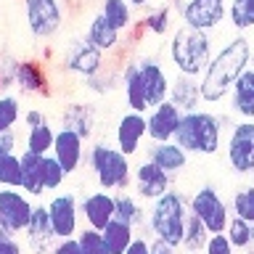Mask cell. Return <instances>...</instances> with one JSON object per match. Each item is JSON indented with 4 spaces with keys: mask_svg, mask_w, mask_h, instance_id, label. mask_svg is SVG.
<instances>
[{
    "mask_svg": "<svg viewBox=\"0 0 254 254\" xmlns=\"http://www.w3.org/2000/svg\"><path fill=\"white\" fill-rule=\"evenodd\" d=\"M117 220L127 222L132 228L148 225V214H146V206H143V198L127 193V190L117 193Z\"/></svg>",
    "mask_w": 254,
    "mask_h": 254,
    "instance_id": "cell-28",
    "label": "cell"
},
{
    "mask_svg": "<svg viewBox=\"0 0 254 254\" xmlns=\"http://www.w3.org/2000/svg\"><path fill=\"white\" fill-rule=\"evenodd\" d=\"M56 132H59V130H53V125L48 122V119L43 125H37V127H29V132H27V151H32V154H37V156H48L53 151Z\"/></svg>",
    "mask_w": 254,
    "mask_h": 254,
    "instance_id": "cell-31",
    "label": "cell"
},
{
    "mask_svg": "<svg viewBox=\"0 0 254 254\" xmlns=\"http://www.w3.org/2000/svg\"><path fill=\"white\" fill-rule=\"evenodd\" d=\"M175 106H178L183 114H190V111H198V106L204 103L201 98V82L198 77H186V74H175L172 85H170V98Z\"/></svg>",
    "mask_w": 254,
    "mask_h": 254,
    "instance_id": "cell-23",
    "label": "cell"
},
{
    "mask_svg": "<svg viewBox=\"0 0 254 254\" xmlns=\"http://www.w3.org/2000/svg\"><path fill=\"white\" fill-rule=\"evenodd\" d=\"M51 154L56 156V162L64 167L66 175H74L85 162V140L79 138L77 132L71 130H61L56 132V143H53V151Z\"/></svg>",
    "mask_w": 254,
    "mask_h": 254,
    "instance_id": "cell-20",
    "label": "cell"
},
{
    "mask_svg": "<svg viewBox=\"0 0 254 254\" xmlns=\"http://www.w3.org/2000/svg\"><path fill=\"white\" fill-rule=\"evenodd\" d=\"M16 87L24 95H43L48 98L51 90V77H48L45 64H40L35 59H19V66H16Z\"/></svg>",
    "mask_w": 254,
    "mask_h": 254,
    "instance_id": "cell-19",
    "label": "cell"
},
{
    "mask_svg": "<svg viewBox=\"0 0 254 254\" xmlns=\"http://www.w3.org/2000/svg\"><path fill=\"white\" fill-rule=\"evenodd\" d=\"M48 212H51V222H53V233L59 241L64 238H77L79 228V201L77 196L66 190V193H56L51 201H48Z\"/></svg>",
    "mask_w": 254,
    "mask_h": 254,
    "instance_id": "cell-12",
    "label": "cell"
},
{
    "mask_svg": "<svg viewBox=\"0 0 254 254\" xmlns=\"http://www.w3.org/2000/svg\"><path fill=\"white\" fill-rule=\"evenodd\" d=\"M252 53H254V45L249 43L246 35H233L228 43H222L214 51L209 66L198 77L204 103L217 106L220 101L230 98V90L238 82V77L252 66Z\"/></svg>",
    "mask_w": 254,
    "mask_h": 254,
    "instance_id": "cell-1",
    "label": "cell"
},
{
    "mask_svg": "<svg viewBox=\"0 0 254 254\" xmlns=\"http://www.w3.org/2000/svg\"><path fill=\"white\" fill-rule=\"evenodd\" d=\"M117 87H122V71H117V69L103 66L95 77L85 79V90H90L93 95H111Z\"/></svg>",
    "mask_w": 254,
    "mask_h": 254,
    "instance_id": "cell-34",
    "label": "cell"
},
{
    "mask_svg": "<svg viewBox=\"0 0 254 254\" xmlns=\"http://www.w3.org/2000/svg\"><path fill=\"white\" fill-rule=\"evenodd\" d=\"M98 13H101L117 32L132 29V5L127 3V0H103Z\"/></svg>",
    "mask_w": 254,
    "mask_h": 254,
    "instance_id": "cell-30",
    "label": "cell"
},
{
    "mask_svg": "<svg viewBox=\"0 0 254 254\" xmlns=\"http://www.w3.org/2000/svg\"><path fill=\"white\" fill-rule=\"evenodd\" d=\"M21 190L27 196H43L45 190H43V180H40V167H43V156H37V154H32V151L24 148L21 154Z\"/></svg>",
    "mask_w": 254,
    "mask_h": 254,
    "instance_id": "cell-27",
    "label": "cell"
},
{
    "mask_svg": "<svg viewBox=\"0 0 254 254\" xmlns=\"http://www.w3.org/2000/svg\"><path fill=\"white\" fill-rule=\"evenodd\" d=\"M252 252H254V225H252Z\"/></svg>",
    "mask_w": 254,
    "mask_h": 254,
    "instance_id": "cell-51",
    "label": "cell"
},
{
    "mask_svg": "<svg viewBox=\"0 0 254 254\" xmlns=\"http://www.w3.org/2000/svg\"><path fill=\"white\" fill-rule=\"evenodd\" d=\"M209 236H212V233L206 230L204 222L190 214V217H188V225H186V236H183L180 249L186 252V254H201V252H204V246H206V241H209Z\"/></svg>",
    "mask_w": 254,
    "mask_h": 254,
    "instance_id": "cell-32",
    "label": "cell"
},
{
    "mask_svg": "<svg viewBox=\"0 0 254 254\" xmlns=\"http://www.w3.org/2000/svg\"><path fill=\"white\" fill-rule=\"evenodd\" d=\"M225 236L228 241L233 244L236 252H244V249H252V222H246L241 217H230L228 228H225Z\"/></svg>",
    "mask_w": 254,
    "mask_h": 254,
    "instance_id": "cell-38",
    "label": "cell"
},
{
    "mask_svg": "<svg viewBox=\"0 0 254 254\" xmlns=\"http://www.w3.org/2000/svg\"><path fill=\"white\" fill-rule=\"evenodd\" d=\"M122 93H125L127 111H138V114H148L146 93H143L140 74H138V61H127L125 66H122Z\"/></svg>",
    "mask_w": 254,
    "mask_h": 254,
    "instance_id": "cell-24",
    "label": "cell"
},
{
    "mask_svg": "<svg viewBox=\"0 0 254 254\" xmlns=\"http://www.w3.org/2000/svg\"><path fill=\"white\" fill-rule=\"evenodd\" d=\"M79 214L85 220V228L106 230L109 222L117 220V193L111 190H90L79 201Z\"/></svg>",
    "mask_w": 254,
    "mask_h": 254,
    "instance_id": "cell-13",
    "label": "cell"
},
{
    "mask_svg": "<svg viewBox=\"0 0 254 254\" xmlns=\"http://www.w3.org/2000/svg\"><path fill=\"white\" fill-rule=\"evenodd\" d=\"M132 8H143V5H148V0H127Z\"/></svg>",
    "mask_w": 254,
    "mask_h": 254,
    "instance_id": "cell-50",
    "label": "cell"
},
{
    "mask_svg": "<svg viewBox=\"0 0 254 254\" xmlns=\"http://www.w3.org/2000/svg\"><path fill=\"white\" fill-rule=\"evenodd\" d=\"M228 24L236 32L254 29V0H228Z\"/></svg>",
    "mask_w": 254,
    "mask_h": 254,
    "instance_id": "cell-33",
    "label": "cell"
},
{
    "mask_svg": "<svg viewBox=\"0 0 254 254\" xmlns=\"http://www.w3.org/2000/svg\"><path fill=\"white\" fill-rule=\"evenodd\" d=\"M146 122H148V140L167 143V140H175V135H178V127L183 122V111L172 101H164L148 111Z\"/></svg>",
    "mask_w": 254,
    "mask_h": 254,
    "instance_id": "cell-17",
    "label": "cell"
},
{
    "mask_svg": "<svg viewBox=\"0 0 254 254\" xmlns=\"http://www.w3.org/2000/svg\"><path fill=\"white\" fill-rule=\"evenodd\" d=\"M125 254H151V241H148V238H143V236H138Z\"/></svg>",
    "mask_w": 254,
    "mask_h": 254,
    "instance_id": "cell-47",
    "label": "cell"
},
{
    "mask_svg": "<svg viewBox=\"0 0 254 254\" xmlns=\"http://www.w3.org/2000/svg\"><path fill=\"white\" fill-rule=\"evenodd\" d=\"M16 154V132H0V156Z\"/></svg>",
    "mask_w": 254,
    "mask_h": 254,
    "instance_id": "cell-46",
    "label": "cell"
},
{
    "mask_svg": "<svg viewBox=\"0 0 254 254\" xmlns=\"http://www.w3.org/2000/svg\"><path fill=\"white\" fill-rule=\"evenodd\" d=\"M87 167L93 170V178L101 190H127L132 186V164L130 156L111 143L101 140L87 151Z\"/></svg>",
    "mask_w": 254,
    "mask_h": 254,
    "instance_id": "cell-5",
    "label": "cell"
},
{
    "mask_svg": "<svg viewBox=\"0 0 254 254\" xmlns=\"http://www.w3.org/2000/svg\"><path fill=\"white\" fill-rule=\"evenodd\" d=\"M230 111L241 119H254V69L249 66L230 90Z\"/></svg>",
    "mask_w": 254,
    "mask_h": 254,
    "instance_id": "cell-25",
    "label": "cell"
},
{
    "mask_svg": "<svg viewBox=\"0 0 254 254\" xmlns=\"http://www.w3.org/2000/svg\"><path fill=\"white\" fill-rule=\"evenodd\" d=\"M0 254H24V249H21V244L16 241V236L0 230Z\"/></svg>",
    "mask_w": 254,
    "mask_h": 254,
    "instance_id": "cell-44",
    "label": "cell"
},
{
    "mask_svg": "<svg viewBox=\"0 0 254 254\" xmlns=\"http://www.w3.org/2000/svg\"><path fill=\"white\" fill-rule=\"evenodd\" d=\"M21 159L19 154L0 156V188H21Z\"/></svg>",
    "mask_w": 254,
    "mask_h": 254,
    "instance_id": "cell-37",
    "label": "cell"
},
{
    "mask_svg": "<svg viewBox=\"0 0 254 254\" xmlns=\"http://www.w3.org/2000/svg\"><path fill=\"white\" fill-rule=\"evenodd\" d=\"M201 254H236V249H233V244L228 241L225 233H212Z\"/></svg>",
    "mask_w": 254,
    "mask_h": 254,
    "instance_id": "cell-43",
    "label": "cell"
},
{
    "mask_svg": "<svg viewBox=\"0 0 254 254\" xmlns=\"http://www.w3.org/2000/svg\"><path fill=\"white\" fill-rule=\"evenodd\" d=\"M170 24H172V8L170 5H156L146 13L143 29L151 32V35H156V37H164L167 32H170Z\"/></svg>",
    "mask_w": 254,
    "mask_h": 254,
    "instance_id": "cell-36",
    "label": "cell"
},
{
    "mask_svg": "<svg viewBox=\"0 0 254 254\" xmlns=\"http://www.w3.org/2000/svg\"><path fill=\"white\" fill-rule=\"evenodd\" d=\"M190 217V204L188 196L180 193V190H167L162 198H156L148 209V225L151 233H154V241L178 246L183 244V236H186V225Z\"/></svg>",
    "mask_w": 254,
    "mask_h": 254,
    "instance_id": "cell-3",
    "label": "cell"
},
{
    "mask_svg": "<svg viewBox=\"0 0 254 254\" xmlns=\"http://www.w3.org/2000/svg\"><path fill=\"white\" fill-rule=\"evenodd\" d=\"M230 212L254 225V186H244L236 190L230 198Z\"/></svg>",
    "mask_w": 254,
    "mask_h": 254,
    "instance_id": "cell-39",
    "label": "cell"
},
{
    "mask_svg": "<svg viewBox=\"0 0 254 254\" xmlns=\"http://www.w3.org/2000/svg\"><path fill=\"white\" fill-rule=\"evenodd\" d=\"M151 254H180L178 246L162 244V241H151Z\"/></svg>",
    "mask_w": 254,
    "mask_h": 254,
    "instance_id": "cell-49",
    "label": "cell"
},
{
    "mask_svg": "<svg viewBox=\"0 0 254 254\" xmlns=\"http://www.w3.org/2000/svg\"><path fill=\"white\" fill-rule=\"evenodd\" d=\"M138 74H140L143 93H146L148 111L170 98V85H172V79H170V74H167L164 66H162L156 59H148V56H146V59H138Z\"/></svg>",
    "mask_w": 254,
    "mask_h": 254,
    "instance_id": "cell-16",
    "label": "cell"
},
{
    "mask_svg": "<svg viewBox=\"0 0 254 254\" xmlns=\"http://www.w3.org/2000/svg\"><path fill=\"white\" fill-rule=\"evenodd\" d=\"M95 125H98V111L93 103H66L61 111V127L77 132L85 143L93 138Z\"/></svg>",
    "mask_w": 254,
    "mask_h": 254,
    "instance_id": "cell-21",
    "label": "cell"
},
{
    "mask_svg": "<svg viewBox=\"0 0 254 254\" xmlns=\"http://www.w3.org/2000/svg\"><path fill=\"white\" fill-rule=\"evenodd\" d=\"M148 138V122L146 114H138V111H125L122 117L117 119L114 127V146L122 151L125 156H135L143 146V140Z\"/></svg>",
    "mask_w": 254,
    "mask_h": 254,
    "instance_id": "cell-15",
    "label": "cell"
},
{
    "mask_svg": "<svg viewBox=\"0 0 254 254\" xmlns=\"http://www.w3.org/2000/svg\"><path fill=\"white\" fill-rule=\"evenodd\" d=\"M32 212V196H27L21 188H0V230L3 233H27Z\"/></svg>",
    "mask_w": 254,
    "mask_h": 254,
    "instance_id": "cell-8",
    "label": "cell"
},
{
    "mask_svg": "<svg viewBox=\"0 0 254 254\" xmlns=\"http://www.w3.org/2000/svg\"><path fill=\"white\" fill-rule=\"evenodd\" d=\"M69 175L64 172V167L56 162L53 154L43 156V167H40V180H43V190H59Z\"/></svg>",
    "mask_w": 254,
    "mask_h": 254,
    "instance_id": "cell-35",
    "label": "cell"
},
{
    "mask_svg": "<svg viewBox=\"0 0 254 254\" xmlns=\"http://www.w3.org/2000/svg\"><path fill=\"white\" fill-rule=\"evenodd\" d=\"M222 148L236 175H254V119H241L230 127Z\"/></svg>",
    "mask_w": 254,
    "mask_h": 254,
    "instance_id": "cell-7",
    "label": "cell"
},
{
    "mask_svg": "<svg viewBox=\"0 0 254 254\" xmlns=\"http://www.w3.org/2000/svg\"><path fill=\"white\" fill-rule=\"evenodd\" d=\"M16 66H19V59H13L8 53L0 56V90L16 87Z\"/></svg>",
    "mask_w": 254,
    "mask_h": 254,
    "instance_id": "cell-42",
    "label": "cell"
},
{
    "mask_svg": "<svg viewBox=\"0 0 254 254\" xmlns=\"http://www.w3.org/2000/svg\"><path fill=\"white\" fill-rule=\"evenodd\" d=\"M77 244L82 254H111L106 241H103V233L101 230H93V228H82L77 233Z\"/></svg>",
    "mask_w": 254,
    "mask_h": 254,
    "instance_id": "cell-41",
    "label": "cell"
},
{
    "mask_svg": "<svg viewBox=\"0 0 254 254\" xmlns=\"http://www.w3.org/2000/svg\"><path fill=\"white\" fill-rule=\"evenodd\" d=\"M188 204H190V214L201 220L209 233H225L233 212H230V204H225V198L220 196V190L214 186H201L198 190H193Z\"/></svg>",
    "mask_w": 254,
    "mask_h": 254,
    "instance_id": "cell-6",
    "label": "cell"
},
{
    "mask_svg": "<svg viewBox=\"0 0 254 254\" xmlns=\"http://www.w3.org/2000/svg\"><path fill=\"white\" fill-rule=\"evenodd\" d=\"M27 13V27L35 40H51L64 24L61 0H21Z\"/></svg>",
    "mask_w": 254,
    "mask_h": 254,
    "instance_id": "cell-10",
    "label": "cell"
},
{
    "mask_svg": "<svg viewBox=\"0 0 254 254\" xmlns=\"http://www.w3.org/2000/svg\"><path fill=\"white\" fill-rule=\"evenodd\" d=\"M45 119H48V117H45L40 109H29V111H24V125H27V127H37V125H43Z\"/></svg>",
    "mask_w": 254,
    "mask_h": 254,
    "instance_id": "cell-48",
    "label": "cell"
},
{
    "mask_svg": "<svg viewBox=\"0 0 254 254\" xmlns=\"http://www.w3.org/2000/svg\"><path fill=\"white\" fill-rule=\"evenodd\" d=\"M225 19H228V0H186L180 5L183 27L206 32V35L220 29V24Z\"/></svg>",
    "mask_w": 254,
    "mask_h": 254,
    "instance_id": "cell-9",
    "label": "cell"
},
{
    "mask_svg": "<svg viewBox=\"0 0 254 254\" xmlns=\"http://www.w3.org/2000/svg\"><path fill=\"white\" fill-rule=\"evenodd\" d=\"M21 117V103L16 95L11 93H3L0 95V132H11L16 122Z\"/></svg>",
    "mask_w": 254,
    "mask_h": 254,
    "instance_id": "cell-40",
    "label": "cell"
},
{
    "mask_svg": "<svg viewBox=\"0 0 254 254\" xmlns=\"http://www.w3.org/2000/svg\"><path fill=\"white\" fill-rule=\"evenodd\" d=\"M51 254H82V249H79L77 238H64V241H56Z\"/></svg>",
    "mask_w": 254,
    "mask_h": 254,
    "instance_id": "cell-45",
    "label": "cell"
},
{
    "mask_svg": "<svg viewBox=\"0 0 254 254\" xmlns=\"http://www.w3.org/2000/svg\"><path fill=\"white\" fill-rule=\"evenodd\" d=\"M132 186H135V196L154 204L167 190H172V178L164 170H159L154 162L143 159L140 164L132 167Z\"/></svg>",
    "mask_w": 254,
    "mask_h": 254,
    "instance_id": "cell-14",
    "label": "cell"
},
{
    "mask_svg": "<svg viewBox=\"0 0 254 254\" xmlns=\"http://www.w3.org/2000/svg\"><path fill=\"white\" fill-rule=\"evenodd\" d=\"M175 143L188 151L190 156H214L225 146V119L214 111H190L183 114V122L178 127Z\"/></svg>",
    "mask_w": 254,
    "mask_h": 254,
    "instance_id": "cell-2",
    "label": "cell"
},
{
    "mask_svg": "<svg viewBox=\"0 0 254 254\" xmlns=\"http://www.w3.org/2000/svg\"><path fill=\"white\" fill-rule=\"evenodd\" d=\"M56 241H59V238L53 233L48 204H35V212H32V220H29V228H27V246L32 249V254H51Z\"/></svg>",
    "mask_w": 254,
    "mask_h": 254,
    "instance_id": "cell-18",
    "label": "cell"
},
{
    "mask_svg": "<svg viewBox=\"0 0 254 254\" xmlns=\"http://www.w3.org/2000/svg\"><path fill=\"white\" fill-rule=\"evenodd\" d=\"M252 69H254V53H252Z\"/></svg>",
    "mask_w": 254,
    "mask_h": 254,
    "instance_id": "cell-52",
    "label": "cell"
},
{
    "mask_svg": "<svg viewBox=\"0 0 254 254\" xmlns=\"http://www.w3.org/2000/svg\"><path fill=\"white\" fill-rule=\"evenodd\" d=\"M85 37L90 40L101 53H114L119 48V37H122V32H117L101 13H95L90 19V24H87V35Z\"/></svg>",
    "mask_w": 254,
    "mask_h": 254,
    "instance_id": "cell-26",
    "label": "cell"
},
{
    "mask_svg": "<svg viewBox=\"0 0 254 254\" xmlns=\"http://www.w3.org/2000/svg\"><path fill=\"white\" fill-rule=\"evenodd\" d=\"M146 159L154 162L159 170H164L170 178H175V175H180L188 167L190 154L183 151L175 140H167V143H151L148 151H146Z\"/></svg>",
    "mask_w": 254,
    "mask_h": 254,
    "instance_id": "cell-22",
    "label": "cell"
},
{
    "mask_svg": "<svg viewBox=\"0 0 254 254\" xmlns=\"http://www.w3.org/2000/svg\"><path fill=\"white\" fill-rule=\"evenodd\" d=\"M212 35L190 27H180L175 29V35L170 40V61L178 74L186 77H201L204 69L212 61Z\"/></svg>",
    "mask_w": 254,
    "mask_h": 254,
    "instance_id": "cell-4",
    "label": "cell"
},
{
    "mask_svg": "<svg viewBox=\"0 0 254 254\" xmlns=\"http://www.w3.org/2000/svg\"><path fill=\"white\" fill-rule=\"evenodd\" d=\"M103 59H106V53H101L87 37H79V40H71V43L66 45L61 64H64V69H66L69 74L90 79L103 69Z\"/></svg>",
    "mask_w": 254,
    "mask_h": 254,
    "instance_id": "cell-11",
    "label": "cell"
},
{
    "mask_svg": "<svg viewBox=\"0 0 254 254\" xmlns=\"http://www.w3.org/2000/svg\"><path fill=\"white\" fill-rule=\"evenodd\" d=\"M103 233V241H106L109 246V252L111 254H125L127 249H130V244L138 238V233H135V228L132 225H127V222H109L106 230H101Z\"/></svg>",
    "mask_w": 254,
    "mask_h": 254,
    "instance_id": "cell-29",
    "label": "cell"
}]
</instances>
